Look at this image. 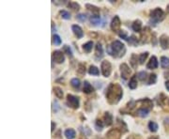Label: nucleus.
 Listing matches in <instances>:
<instances>
[{"label": "nucleus", "mask_w": 169, "mask_h": 139, "mask_svg": "<svg viewBox=\"0 0 169 139\" xmlns=\"http://www.w3.org/2000/svg\"><path fill=\"white\" fill-rule=\"evenodd\" d=\"M130 63H131V67L133 68V69H136L137 68V65H138V63H137V56L135 55V54H133L131 56V59H130Z\"/></svg>", "instance_id": "23"}, {"label": "nucleus", "mask_w": 169, "mask_h": 139, "mask_svg": "<svg viewBox=\"0 0 169 139\" xmlns=\"http://www.w3.org/2000/svg\"><path fill=\"white\" fill-rule=\"evenodd\" d=\"M118 35H119L120 38H122L124 40H129V38H128V36H127V33L124 31V30H120V32L118 33Z\"/></svg>", "instance_id": "42"}, {"label": "nucleus", "mask_w": 169, "mask_h": 139, "mask_svg": "<svg viewBox=\"0 0 169 139\" xmlns=\"http://www.w3.org/2000/svg\"><path fill=\"white\" fill-rule=\"evenodd\" d=\"M53 90H54V93L56 94V96L58 98V99H62V98H63V91H62L61 89H60V87H55L53 89Z\"/></svg>", "instance_id": "24"}, {"label": "nucleus", "mask_w": 169, "mask_h": 139, "mask_svg": "<svg viewBox=\"0 0 169 139\" xmlns=\"http://www.w3.org/2000/svg\"><path fill=\"white\" fill-rule=\"evenodd\" d=\"M137 103L141 104L142 108H146V109H148V110L152 109V107H153V103H152V101L150 99H148V98L138 101Z\"/></svg>", "instance_id": "11"}, {"label": "nucleus", "mask_w": 169, "mask_h": 139, "mask_svg": "<svg viewBox=\"0 0 169 139\" xmlns=\"http://www.w3.org/2000/svg\"><path fill=\"white\" fill-rule=\"evenodd\" d=\"M77 73H78L79 75H84V74L86 73V66H84L83 63L79 64L78 69H77Z\"/></svg>", "instance_id": "29"}, {"label": "nucleus", "mask_w": 169, "mask_h": 139, "mask_svg": "<svg viewBox=\"0 0 169 139\" xmlns=\"http://www.w3.org/2000/svg\"><path fill=\"white\" fill-rule=\"evenodd\" d=\"M111 29L113 30L115 32H118L120 31V26H121V22H120V19L118 16H115L114 18L112 19V22H111Z\"/></svg>", "instance_id": "8"}, {"label": "nucleus", "mask_w": 169, "mask_h": 139, "mask_svg": "<svg viewBox=\"0 0 169 139\" xmlns=\"http://www.w3.org/2000/svg\"><path fill=\"white\" fill-rule=\"evenodd\" d=\"M55 128H56V123L55 122H52V129H51V132H53L55 131Z\"/></svg>", "instance_id": "44"}, {"label": "nucleus", "mask_w": 169, "mask_h": 139, "mask_svg": "<svg viewBox=\"0 0 169 139\" xmlns=\"http://www.w3.org/2000/svg\"><path fill=\"white\" fill-rule=\"evenodd\" d=\"M158 104L163 107L164 111L169 112V98L165 96L164 94H161L158 99Z\"/></svg>", "instance_id": "5"}, {"label": "nucleus", "mask_w": 169, "mask_h": 139, "mask_svg": "<svg viewBox=\"0 0 169 139\" xmlns=\"http://www.w3.org/2000/svg\"><path fill=\"white\" fill-rule=\"evenodd\" d=\"M60 15H61L62 18L65 19V20H70V12H68L67 11H60Z\"/></svg>", "instance_id": "36"}, {"label": "nucleus", "mask_w": 169, "mask_h": 139, "mask_svg": "<svg viewBox=\"0 0 169 139\" xmlns=\"http://www.w3.org/2000/svg\"><path fill=\"white\" fill-rule=\"evenodd\" d=\"M105 96L110 104H117L123 96L122 87L118 84H110L106 89Z\"/></svg>", "instance_id": "1"}, {"label": "nucleus", "mask_w": 169, "mask_h": 139, "mask_svg": "<svg viewBox=\"0 0 169 139\" xmlns=\"http://www.w3.org/2000/svg\"><path fill=\"white\" fill-rule=\"evenodd\" d=\"M89 73L91 74V75L98 76L100 74V72H99V69H98L96 66H90L89 69Z\"/></svg>", "instance_id": "25"}, {"label": "nucleus", "mask_w": 169, "mask_h": 139, "mask_svg": "<svg viewBox=\"0 0 169 139\" xmlns=\"http://www.w3.org/2000/svg\"><path fill=\"white\" fill-rule=\"evenodd\" d=\"M137 78L139 80L141 81H144V80H146V78H147V73H145V72H140V73H137Z\"/></svg>", "instance_id": "40"}, {"label": "nucleus", "mask_w": 169, "mask_h": 139, "mask_svg": "<svg viewBox=\"0 0 169 139\" xmlns=\"http://www.w3.org/2000/svg\"><path fill=\"white\" fill-rule=\"evenodd\" d=\"M121 132L118 129H111L110 131H108L106 134V137L108 139H120Z\"/></svg>", "instance_id": "9"}, {"label": "nucleus", "mask_w": 169, "mask_h": 139, "mask_svg": "<svg viewBox=\"0 0 169 139\" xmlns=\"http://www.w3.org/2000/svg\"><path fill=\"white\" fill-rule=\"evenodd\" d=\"M79 139H87V137H84V136H81Z\"/></svg>", "instance_id": "48"}, {"label": "nucleus", "mask_w": 169, "mask_h": 139, "mask_svg": "<svg viewBox=\"0 0 169 139\" xmlns=\"http://www.w3.org/2000/svg\"><path fill=\"white\" fill-rule=\"evenodd\" d=\"M107 52L110 56L114 57H121L124 56L126 49H125V45L123 44L120 40H115L110 45L107 46Z\"/></svg>", "instance_id": "2"}, {"label": "nucleus", "mask_w": 169, "mask_h": 139, "mask_svg": "<svg viewBox=\"0 0 169 139\" xmlns=\"http://www.w3.org/2000/svg\"><path fill=\"white\" fill-rule=\"evenodd\" d=\"M93 91H94L93 87L91 86L87 81H84V92L86 94H89L91 92H93Z\"/></svg>", "instance_id": "18"}, {"label": "nucleus", "mask_w": 169, "mask_h": 139, "mask_svg": "<svg viewBox=\"0 0 169 139\" xmlns=\"http://www.w3.org/2000/svg\"><path fill=\"white\" fill-rule=\"evenodd\" d=\"M148 112H150L148 109L140 107V108H138V110L136 111V114H137V116H139L141 118H146L148 116Z\"/></svg>", "instance_id": "19"}, {"label": "nucleus", "mask_w": 169, "mask_h": 139, "mask_svg": "<svg viewBox=\"0 0 169 139\" xmlns=\"http://www.w3.org/2000/svg\"><path fill=\"white\" fill-rule=\"evenodd\" d=\"M128 42H129V43H131V44H133V45H136L138 43V40L134 36H131V38H129V40H128Z\"/></svg>", "instance_id": "41"}, {"label": "nucleus", "mask_w": 169, "mask_h": 139, "mask_svg": "<svg viewBox=\"0 0 169 139\" xmlns=\"http://www.w3.org/2000/svg\"><path fill=\"white\" fill-rule=\"evenodd\" d=\"M156 79H157V76L155 73H151L150 76V80H148V85H152V84H155L156 82Z\"/></svg>", "instance_id": "38"}, {"label": "nucleus", "mask_w": 169, "mask_h": 139, "mask_svg": "<svg viewBox=\"0 0 169 139\" xmlns=\"http://www.w3.org/2000/svg\"><path fill=\"white\" fill-rule=\"evenodd\" d=\"M148 52L141 54L140 56H139V62H140V64H144L145 60L148 58Z\"/></svg>", "instance_id": "35"}, {"label": "nucleus", "mask_w": 169, "mask_h": 139, "mask_svg": "<svg viewBox=\"0 0 169 139\" xmlns=\"http://www.w3.org/2000/svg\"><path fill=\"white\" fill-rule=\"evenodd\" d=\"M103 120H104V121H105L106 126H110V125H112V123H113V116L109 113V112L104 113Z\"/></svg>", "instance_id": "16"}, {"label": "nucleus", "mask_w": 169, "mask_h": 139, "mask_svg": "<svg viewBox=\"0 0 169 139\" xmlns=\"http://www.w3.org/2000/svg\"><path fill=\"white\" fill-rule=\"evenodd\" d=\"M101 73L104 77H109L111 74V71H112V67H111V63L107 60H103L101 62Z\"/></svg>", "instance_id": "6"}, {"label": "nucleus", "mask_w": 169, "mask_h": 139, "mask_svg": "<svg viewBox=\"0 0 169 139\" xmlns=\"http://www.w3.org/2000/svg\"><path fill=\"white\" fill-rule=\"evenodd\" d=\"M161 65L163 68L169 67V58H167L166 56H162L161 57Z\"/></svg>", "instance_id": "30"}, {"label": "nucleus", "mask_w": 169, "mask_h": 139, "mask_svg": "<svg viewBox=\"0 0 169 139\" xmlns=\"http://www.w3.org/2000/svg\"><path fill=\"white\" fill-rule=\"evenodd\" d=\"M70 85L75 89H78L80 87V80L77 79V78H73V79L70 80Z\"/></svg>", "instance_id": "33"}, {"label": "nucleus", "mask_w": 169, "mask_h": 139, "mask_svg": "<svg viewBox=\"0 0 169 139\" xmlns=\"http://www.w3.org/2000/svg\"><path fill=\"white\" fill-rule=\"evenodd\" d=\"M129 87L131 89H135L137 87V79H136V75H134L131 78L130 82H129Z\"/></svg>", "instance_id": "22"}, {"label": "nucleus", "mask_w": 169, "mask_h": 139, "mask_svg": "<svg viewBox=\"0 0 169 139\" xmlns=\"http://www.w3.org/2000/svg\"><path fill=\"white\" fill-rule=\"evenodd\" d=\"M148 129H150V131L152 132V133H155V132L158 131V124L156 122H154V121H150L148 123Z\"/></svg>", "instance_id": "28"}, {"label": "nucleus", "mask_w": 169, "mask_h": 139, "mask_svg": "<svg viewBox=\"0 0 169 139\" xmlns=\"http://www.w3.org/2000/svg\"><path fill=\"white\" fill-rule=\"evenodd\" d=\"M95 128H96L97 131H101V130H103V121H101V120H97L95 121Z\"/></svg>", "instance_id": "34"}, {"label": "nucleus", "mask_w": 169, "mask_h": 139, "mask_svg": "<svg viewBox=\"0 0 169 139\" xmlns=\"http://www.w3.org/2000/svg\"><path fill=\"white\" fill-rule=\"evenodd\" d=\"M65 136L67 139H74L76 136V133L73 129H67L65 131Z\"/></svg>", "instance_id": "20"}, {"label": "nucleus", "mask_w": 169, "mask_h": 139, "mask_svg": "<svg viewBox=\"0 0 169 139\" xmlns=\"http://www.w3.org/2000/svg\"><path fill=\"white\" fill-rule=\"evenodd\" d=\"M63 51L65 52V54H67L68 56L72 57V49L70 48V46L68 45H64L63 46Z\"/></svg>", "instance_id": "37"}, {"label": "nucleus", "mask_w": 169, "mask_h": 139, "mask_svg": "<svg viewBox=\"0 0 169 139\" xmlns=\"http://www.w3.org/2000/svg\"><path fill=\"white\" fill-rule=\"evenodd\" d=\"M120 73H121V77H122L123 79H127V78L130 77L131 71L127 64L123 63L120 65Z\"/></svg>", "instance_id": "7"}, {"label": "nucleus", "mask_w": 169, "mask_h": 139, "mask_svg": "<svg viewBox=\"0 0 169 139\" xmlns=\"http://www.w3.org/2000/svg\"><path fill=\"white\" fill-rule=\"evenodd\" d=\"M160 44L163 49H167L169 45V37L167 35H162L160 37Z\"/></svg>", "instance_id": "14"}, {"label": "nucleus", "mask_w": 169, "mask_h": 139, "mask_svg": "<svg viewBox=\"0 0 169 139\" xmlns=\"http://www.w3.org/2000/svg\"><path fill=\"white\" fill-rule=\"evenodd\" d=\"M92 47H93V42H87V43H84L83 45V49L84 52L89 53L90 51L92 50Z\"/></svg>", "instance_id": "27"}, {"label": "nucleus", "mask_w": 169, "mask_h": 139, "mask_svg": "<svg viewBox=\"0 0 169 139\" xmlns=\"http://www.w3.org/2000/svg\"><path fill=\"white\" fill-rule=\"evenodd\" d=\"M72 31H73V34L77 37V39H81V38H83V36H84V32H83L82 28H81L79 26H77V25H73V26H72Z\"/></svg>", "instance_id": "13"}, {"label": "nucleus", "mask_w": 169, "mask_h": 139, "mask_svg": "<svg viewBox=\"0 0 169 139\" xmlns=\"http://www.w3.org/2000/svg\"><path fill=\"white\" fill-rule=\"evenodd\" d=\"M127 139H143L141 137V135L139 134H131V136H129Z\"/></svg>", "instance_id": "43"}, {"label": "nucleus", "mask_w": 169, "mask_h": 139, "mask_svg": "<svg viewBox=\"0 0 169 139\" xmlns=\"http://www.w3.org/2000/svg\"><path fill=\"white\" fill-rule=\"evenodd\" d=\"M67 103L69 104L70 107L73 109H77L79 107V98L73 96L72 94L67 95Z\"/></svg>", "instance_id": "4"}, {"label": "nucleus", "mask_w": 169, "mask_h": 139, "mask_svg": "<svg viewBox=\"0 0 169 139\" xmlns=\"http://www.w3.org/2000/svg\"><path fill=\"white\" fill-rule=\"evenodd\" d=\"M95 56L97 59H101V57L103 56V46L100 42H98L96 46H95Z\"/></svg>", "instance_id": "15"}, {"label": "nucleus", "mask_w": 169, "mask_h": 139, "mask_svg": "<svg viewBox=\"0 0 169 139\" xmlns=\"http://www.w3.org/2000/svg\"><path fill=\"white\" fill-rule=\"evenodd\" d=\"M165 87L167 89V90H169V81H167V82L165 83Z\"/></svg>", "instance_id": "45"}, {"label": "nucleus", "mask_w": 169, "mask_h": 139, "mask_svg": "<svg viewBox=\"0 0 169 139\" xmlns=\"http://www.w3.org/2000/svg\"><path fill=\"white\" fill-rule=\"evenodd\" d=\"M68 7H69L70 9H72V11H79L80 9V6L79 4H77L76 2H70L69 4H68Z\"/></svg>", "instance_id": "31"}, {"label": "nucleus", "mask_w": 169, "mask_h": 139, "mask_svg": "<svg viewBox=\"0 0 169 139\" xmlns=\"http://www.w3.org/2000/svg\"><path fill=\"white\" fill-rule=\"evenodd\" d=\"M148 139H159V137L158 136H150Z\"/></svg>", "instance_id": "46"}, {"label": "nucleus", "mask_w": 169, "mask_h": 139, "mask_svg": "<svg viewBox=\"0 0 169 139\" xmlns=\"http://www.w3.org/2000/svg\"><path fill=\"white\" fill-rule=\"evenodd\" d=\"M86 8L89 9V11H91L93 13V15H98L100 12V9L98 8V7L94 6V5H91V4H87L86 5Z\"/></svg>", "instance_id": "17"}, {"label": "nucleus", "mask_w": 169, "mask_h": 139, "mask_svg": "<svg viewBox=\"0 0 169 139\" xmlns=\"http://www.w3.org/2000/svg\"><path fill=\"white\" fill-rule=\"evenodd\" d=\"M89 20L91 24H93L94 26H97V25H99L101 22V17L99 15H92V16H90Z\"/></svg>", "instance_id": "26"}, {"label": "nucleus", "mask_w": 169, "mask_h": 139, "mask_svg": "<svg viewBox=\"0 0 169 139\" xmlns=\"http://www.w3.org/2000/svg\"><path fill=\"white\" fill-rule=\"evenodd\" d=\"M150 17H151V20L150 23L151 25L153 24V26H155L156 23H158L159 21H162V20L164 18V11H162V9L157 8V9H155L154 11H151Z\"/></svg>", "instance_id": "3"}, {"label": "nucleus", "mask_w": 169, "mask_h": 139, "mask_svg": "<svg viewBox=\"0 0 169 139\" xmlns=\"http://www.w3.org/2000/svg\"><path fill=\"white\" fill-rule=\"evenodd\" d=\"M158 60H157V57L155 56H152L150 57V61H148V63L147 64V68L148 70H154V69H157L158 68Z\"/></svg>", "instance_id": "12"}, {"label": "nucleus", "mask_w": 169, "mask_h": 139, "mask_svg": "<svg viewBox=\"0 0 169 139\" xmlns=\"http://www.w3.org/2000/svg\"><path fill=\"white\" fill-rule=\"evenodd\" d=\"M53 43L55 45H60L61 44V39L58 35H53Z\"/></svg>", "instance_id": "32"}, {"label": "nucleus", "mask_w": 169, "mask_h": 139, "mask_svg": "<svg viewBox=\"0 0 169 139\" xmlns=\"http://www.w3.org/2000/svg\"><path fill=\"white\" fill-rule=\"evenodd\" d=\"M131 28H133V30L135 32H140V30L142 28V23L140 20H135L133 22V26H131Z\"/></svg>", "instance_id": "21"}, {"label": "nucleus", "mask_w": 169, "mask_h": 139, "mask_svg": "<svg viewBox=\"0 0 169 139\" xmlns=\"http://www.w3.org/2000/svg\"><path fill=\"white\" fill-rule=\"evenodd\" d=\"M53 60L54 61H56V63H58V64L63 63L64 60H65L64 54L61 52V51H58V50L53 52Z\"/></svg>", "instance_id": "10"}, {"label": "nucleus", "mask_w": 169, "mask_h": 139, "mask_svg": "<svg viewBox=\"0 0 169 139\" xmlns=\"http://www.w3.org/2000/svg\"><path fill=\"white\" fill-rule=\"evenodd\" d=\"M76 19L78 20V21L84 23V22L87 21V15L84 14V13H80V14H78L76 16Z\"/></svg>", "instance_id": "39"}, {"label": "nucleus", "mask_w": 169, "mask_h": 139, "mask_svg": "<svg viewBox=\"0 0 169 139\" xmlns=\"http://www.w3.org/2000/svg\"><path fill=\"white\" fill-rule=\"evenodd\" d=\"M166 11H167V12L169 13V4L167 5V8H166Z\"/></svg>", "instance_id": "47"}]
</instances>
